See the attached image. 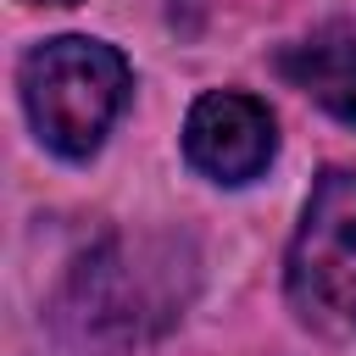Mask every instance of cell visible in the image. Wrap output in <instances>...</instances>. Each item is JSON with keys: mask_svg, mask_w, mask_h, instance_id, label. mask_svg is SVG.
<instances>
[{"mask_svg": "<svg viewBox=\"0 0 356 356\" xmlns=\"http://www.w3.org/2000/svg\"><path fill=\"white\" fill-rule=\"evenodd\" d=\"M278 72L300 95H312L323 111H334L339 122L356 128V33H345V28L312 33L278 56Z\"/></svg>", "mask_w": 356, "mask_h": 356, "instance_id": "4", "label": "cell"}, {"mask_svg": "<svg viewBox=\"0 0 356 356\" xmlns=\"http://www.w3.org/2000/svg\"><path fill=\"white\" fill-rule=\"evenodd\" d=\"M33 6H72V0H33Z\"/></svg>", "mask_w": 356, "mask_h": 356, "instance_id": "5", "label": "cell"}, {"mask_svg": "<svg viewBox=\"0 0 356 356\" xmlns=\"http://www.w3.org/2000/svg\"><path fill=\"white\" fill-rule=\"evenodd\" d=\"M278 150V134H273V111L256 100V95H239V89H211L189 106V122H184V156L189 167H200L206 178L217 184H250Z\"/></svg>", "mask_w": 356, "mask_h": 356, "instance_id": "3", "label": "cell"}, {"mask_svg": "<svg viewBox=\"0 0 356 356\" xmlns=\"http://www.w3.org/2000/svg\"><path fill=\"white\" fill-rule=\"evenodd\" d=\"M284 284L300 323L334 339H356V172L350 167H328L312 184Z\"/></svg>", "mask_w": 356, "mask_h": 356, "instance_id": "2", "label": "cell"}, {"mask_svg": "<svg viewBox=\"0 0 356 356\" xmlns=\"http://www.w3.org/2000/svg\"><path fill=\"white\" fill-rule=\"evenodd\" d=\"M17 83L39 145L67 161H89L128 100V61L100 39L61 33L22 56Z\"/></svg>", "mask_w": 356, "mask_h": 356, "instance_id": "1", "label": "cell"}]
</instances>
